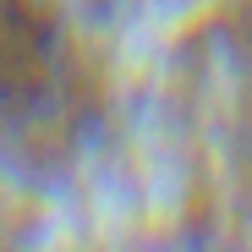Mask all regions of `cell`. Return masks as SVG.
<instances>
[{
	"label": "cell",
	"instance_id": "6da1fadb",
	"mask_svg": "<svg viewBox=\"0 0 252 252\" xmlns=\"http://www.w3.org/2000/svg\"><path fill=\"white\" fill-rule=\"evenodd\" d=\"M104 110V61L88 0H0V159L50 176Z\"/></svg>",
	"mask_w": 252,
	"mask_h": 252
}]
</instances>
